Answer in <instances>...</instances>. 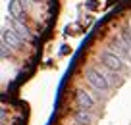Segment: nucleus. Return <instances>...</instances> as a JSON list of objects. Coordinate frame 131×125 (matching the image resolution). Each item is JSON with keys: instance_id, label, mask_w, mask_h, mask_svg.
<instances>
[{"instance_id": "f257e3e1", "label": "nucleus", "mask_w": 131, "mask_h": 125, "mask_svg": "<svg viewBox=\"0 0 131 125\" xmlns=\"http://www.w3.org/2000/svg\"><path fill=\"white\" fill-rule=\"evenodd\" d=\"M85 79L89 81V85H93L96 90H108L110 89V81L106 79V75H104L102 71H98V69H85Z\"/></svg>"}, {"instance_id": "9d476101", "label": "nucleus", "mask_w": 131, "mask_h": 125, "mask_svg": "<svg viewBox=\"0 0 131 125\" xmlns=\"http://www.w3.org/2000/svg\"><path fill=\"white\" fill-rule=\"evenodd\" d=\"M122 40L127 44V48H129V52H131V31L129 29H122Z\"/></svg>"}, {"instance_id": "20e7f679", "label": "nucleus", "mask_w": 131, "mask_h": 125, "mask_svg": "<svg viewBox=\"0 0 131 125\" xmlns=\"http://www.w3.org/2000/svg\"><path fill=\"white\" fill-rule=\"evenodd\" d=\"M8 12H10V16H12V19H17V21L25 19V10H23V4H21L19 0H10Z\"/></svg>"}, {"instance_id": "f8f14e48", "label": "nucleus", "mask_w": 131, "mask_h": 125, "mask_svg": "<svg viewBox=\"0 0 131 125\" xmlns=\"http://www.w3.org/2000/svg\"><path fill=\"white\" fill-rule=\"evenodd\" d=\"M89 8H96V0H89Z\"/></svg>"}, {"instance_id": "f03ea898", "label": "nucleus", "mask_w": 131, "mask_h": 125, "mask_svg": "<svg viewBox=\"0 0 131 125\" xmlns=\"http://www.w3.org/2000/svg\"><path fill=\"white\" fill-rule=\"evenodd\" d=\"M100 60H102V64L106 65L108 69H112V71H122L123 69L122 58H119L118 54H114V52H102L100 54Z\"/></svg>"}, {"instance_id": "39448f33", "label": "nucleus", "mask_w": 131, "mask_h": 125, "mask_svg": "<svg viewBox=\"0 0 131 125\" xmlns=\"http://www.w3.org/2000/svg\"><path fill=\"white\" fill-rule=\"evenodd\" d=\"M10 25H12V29H14V31H16L23 40H35V37H33V35H31V31H29V29L23 25V21L12 19V21H10Z\"/></svg>"}, {"instance_id": "423d86ee", "label": "nucleus", "mask_w": 131, "mask_h": 125, "mask_svg": "<svg viewBox=\"0 0 131 125\" xmlns=\"http://www.w3.org/2000/svg\"><path fill=\"white\" fill-rule=\"evenodd\" d=\"M114 54H118L119 58H125V60H129V58H131L129 48H127V44L123 42L122 39H114Z\"/></svg>"}, {"instance_id": "6e6552de", "label": "nucleus", "mask_w": 131, "mask_h": 125, "mask_svg": "<svg viewBox=\"0 0 131 125\" xmlns=\"http://www.w3.org/2000/svg\"><path fill=\"white\" fill-rule=\"evenodd\" d=\"M75 121H77L79 125H91L93 117H91V113H87L85 110H79V112H75Z\"/></svg>"}, {"instance_id": "9b49d317", "label": "nucleus", "mask_w": 131, "mask_h": 125, "mask_svg": "<svg viewBox=\"0 0 131 125\" xmlns=\"http://www.w3.org/2000/svg\"><path fill=\"white\" fill-rule=\"evenodd\" d=\"M10 48H12V46H10L6 40H2V44H0V56H2V58H8L10 56Z\"/></svg>"}, {"instance_id": "7ed1b4c3", "label": "nucleus", "mask_w": 131, "mask_h": 125, "mask_svg": "<svg viewBox=\"0 0 131 125\" xmlns=\"http://www.w3.org/2000/svg\"><path fill=\"white\" fill-rule=\"evenodd\" d=\"M2 40H6L12 48H19V46H23V39H21L12 27H10V29H6V27L2 29Z\"/></svg>"}, {"instance_id": "1a4fd4ad", "label": "nucleus", "mask_w": 131, "mask_h": 125, "mask_svg": "<svg viewBox=\"0 0 131 125\" xmlns=\"http://www.w3.org/2000/svg\"><path fill=\"white\" fill-rule=\"evenodd\" d=\"M102 73L106 75V79H110L112 83H114V85H122V77L118 75V71H112V69H108V67H106Z\"/></svg>"}, {"instance_id": "0eeeda50", "label": "nucleus", "mask_w": 131, "mask_h": 125, "mask_svg": "<svg viewBox=\"0 0 131 125\" xmlns=\"http://www.w3.org/2000/svg\"><path fill=\"white\" fill-rule=\"evenodd\" d=\"M75 98H77V104L81 106L83 110H91V108H93V104H94V100L91 98V94H87L85 90H77Z\"/></svg>"}]
</instances>
